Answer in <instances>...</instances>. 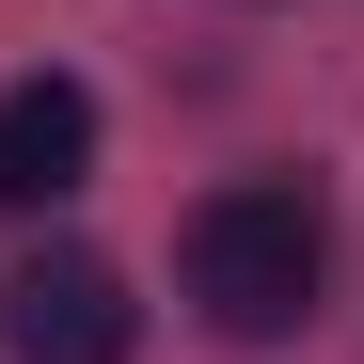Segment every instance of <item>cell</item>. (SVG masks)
<instances>
[{
	"mask_svg": "<svg viewBox=\"0 0 364 364\" xmlns=\"http://www.w3.org/2000/svg\"><path fill=\"white\" fill-rule=\"evenodd\" d=\"M317 285H333V222H317V191L254 174V191H206V206H191V301H206V333L285 348L301 317H317Z\"/></svg>",
	"mask_w": 364,
	"mask_h": 364,
	"instance_id": "obj_1",
	"label": "cell"
},
{
	"mask_svg": "<svg viewBox=\"0 0 364 364\" xmlns=\"http://www.w3.org/2000/svg\"><path fill=\"white\" fill-rule=\"evenodd\" d=\"M0 348L16 364H127L143 348V301L111 254H32L16 285H0Z\"/></svg>",
	"mask_w": 364,
	"mask_h": 364,
	"instance_id": "obj_2",
	"label": "cell"
},
{
	"mask_svg": "<svg viewBox=\"0 0 364 364\" xmlns=\"http://www.w3.org/2000/svg\"><path fill=\"white\" fill-rule=\"evenodd\" d=\"M64 191H95V95L48 64L0 95V206H64Z\"/></svg>",
	"mask_w": 364,
	"mask_h": 364,
	"instance_id": "obj_3",
	"label": "cell"
}]
</instances>
